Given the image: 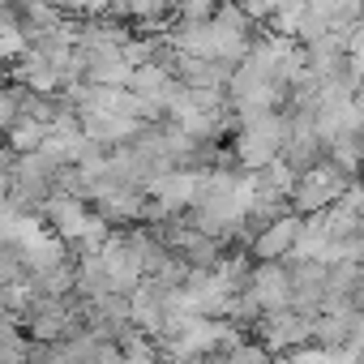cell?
<instances>
[{
  "mask_svg": "<svg viewBox=\"0 0 364 364\" xmlns=\"http://www.w3.org/2000/svg\"><path fill=\"white\" fill-rule=\"evenodd\" d=\"M296 232H300L296 223H279V228H270V232L262 236V253H283V249L291 245L287 236H296Z\"/></svg>",
  "mask_w": 364,
  "mask_h": 364,
  "instance_id": "3957f363",
  "label": "cell"
},
{
  "mask_svg": "<svg viewBox=\"0 0 364 364\" xmlns=\"http://www.w3.org/2000/svg\"><path fill=\"white\" fill-rule=\"evenodd\" d=\"M257 296H262V304H283V296H287V283H283V274L279 270H262V279H257Z\"/></svg>",
  "mask_w": 364,
  "mask_h": 364,
  "instance_id": "6da1fadb",
  "label": "cell"
},
{
  "mask_svg": "<svg viewBox=\"0 0 364 364\" xmlns=\"http://www.w3.org/2000/svg\"><path fill=\"white\" fill-rule=\"evenodd\" d=\"M56 223H60V232L65 236H77L86 223H82V210H77V202H56Z\"/></svg>",
  "mask_w": 364,
  "mask_h": 364,
  "instance_id": "7a4b0ae2",
  "label": "cell"
}]
</instances>
